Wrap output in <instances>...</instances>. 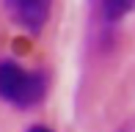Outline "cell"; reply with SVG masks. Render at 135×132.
I'll use <instances>...</instances> for the list:
<instances>
[{
    "mask_svg": "<svg viewBox=\"0 0 135 132\" xmlns=\"http://www.w3.org/2000/svg\"><path fill=\"white\" fill-rule=\"evenodd\" d=\"M25 132H55V129H52V127H47V124H30Z\"/></svg>",
    "mask_w": 135,
    "mask_h": 132,
    "instance_id": "5b68a950",
    "label": "cell"
},
{
    "mask_svg": "<svg viewBox=\"0 0 135 132\" xmlns=\"http://www.w3.org/2000/svg\"><path fill=\"white\" fill-rule=\"evenodd\" d=\"M50 11H52V6L47 0H8L6 3V14L11 17V22L30 36H39L44 31Z\"/></svg>",
    "mask_w": 135,
    "mask_h": 132,
    "instance_id": "7a4b0ae2",
    "label": "cell"
},
{
    "mask_svg": "<svg viewBox=\"0 0 135 132\" xmlns=\"http://www.w3.org/2000/svg\"><path fill=\"white\" fill-rule=\"evenodd\" d=\"M130 11H135V3H130V0H105V3H99V6H97L99 28H102V31L116 28V22H121Z\"/></svg>",
    "mask_w": 135,
    "mask_h": 132,
    "instance_id": "3957f363",
    "label": "cell"
},
{
    "mask_svg": "<svg viewBox=\"0 0 135 132\" xmlns=\"http://www.w3.org/2000/svg\"><path fill=\"white\" fill-rule=\"evenodd\" d=\"M47 85L50 80L44 69H25L11 58L0 63V97L20 110L36 107L47 97Z\"/></svg>",
    "mask_w": 135,
    "mask_h": 132,
    "instance_id": "6da1fadb",
    "label": "cell"
},
{
    "mask_svg": "<svg viewBox=\"0 0 135 132\" xmlns=\"http://www.w3.org/2000/svg\"><path fill=\"white\" fill-rule=\"evenodd\" d=\"M113 132H135V116H130L124 124H119V127H116Z\"/></svg>",
    "mask_w": 135,
    "mask_h": 132,
    "instance_id": "277c9868",
    "label": "cell"
}]
</instances>
